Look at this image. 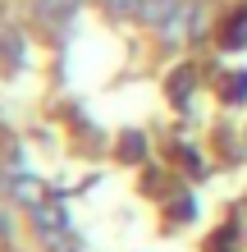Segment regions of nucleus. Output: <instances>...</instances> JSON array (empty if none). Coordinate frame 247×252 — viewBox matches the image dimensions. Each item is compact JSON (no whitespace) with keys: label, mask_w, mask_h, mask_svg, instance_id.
Masks as SVG:
<instances>
[{"label":"nucleus","mask_w":247,"mask_h":252,"mask_svg":"<svg viewBox=\"0 0 247 252\" xmlns=\"http://www.w3.org/2000/svg\"><path fill=\"white\" fill-rule=\"evenodd\" d=\"M32 225H37L41 239H51V234H64L69 229V216H64L60 202H37L32 206Z\"/></svg>","instance_id":"nucleus-1"},{"label":"nucleus","mask_w":247,"mask_h":252,"mask_svg":"<svg viewBox=\"0 0 247 252\" xmlns=\"http://www.w3.org/2000/svg\"><path fill=\"white\" fill-rule=\"evenodd\" d=\"M32 5H37V19H41V23L64 28V23L78 14V5H82V0H32Z\"/></svg>","instance_id":"nucleus-2"},{"label":"nucleus","mask_w":247,"mask_h":252,"mask_svg":"<svg viewBox=\"0 0 247 252\" xmlns=\"http://www.w3.org/2000/svg\"><path fill=\"white\" fill-rule=\"evenodd\" d=\"M179 5H183V0H137V19L151 23V28H165L169 14L179 9Z\"/></svg>","instance_id":"nucleus-3"},{"label":"nucleus","mask_w":247,"mask_h":252,"mask_svg":"<svg viewBox=\"0 0 247 252\" xmlns=\"http://www.w3.org/2000/svg\"><path fill=\"white\" fill-rule=\"evenodd\" d=\"M9 192H14L19 202H27V206L46 202V184H41V179H32V174H14V179H9Z\"/></svg>","instance_id":"nucleus-4"},{"label":"nucleus","mask_w":247,"mask_h":252,"mask_svg":"<svg viewBox=\"0 0 247 252\" xmlns=\"http://www.w3.org/2000/svg\"><path fill=\"white\" fill-rule=\"evenodd\" d=\"M192 87H197V73H192V64H183V69H174V73H169V101H174V106H183Z\"/></svg>","instance_id":"nucleus-5"},{"label":"nucleus","mask_w":247,"mask_h":252,"mask_svg":"<svg viewBox=\"0 0 247 252\" xmlns=\"http://www.w3.org/2000/svg\"><path fill=\"white\" fill-rule=\"evenodd\" d=\"M229 46H234V51L247 46V9H238L234 19L224 23V51H229Z\"/></svg>","instance_id":"nucleus-6"},{"label":"nucleus","mask_w":247,"mask_h":252,"mask_svg":"<svg viewBox=\"0 0 247 252\" xmlns=\"http://www.w3.org/2000/svg\"><path fill=\"white\" fill-rule=\"evenodd\" d=\"M220 96L229 101V106H243V101H247V69L229 73V78H224V92H220Z\"/></svg>","instance_id":"nucleus-7"},{"label":"nucleus","mask_w":247,"mask_h":252,"mask_svg":"<svg viewBox=\"0 0 247 252\" xmlns=\"http://www.w3.org/2000/svg\"><path fill=\"white\" fill-rule=\"evenodd\" d=\"M142 156H147V142H142V133H124V138H119V160L137 165Z\"/></svg>","instance_id":"nucleus-8"},{"label":"nucleus","mask_w":247,"mask_h":252,"mask_svg":"<svg viewBox=\"0 0 247 252\" xmlns=\"http://www.w3.org/2000/svg\"><path fill=\"white\" fill-rule=\"evenodd\" d=\"M0 51H5V69H19L23 64V37L19 32H5V37H0Z\"/></svg>","instance_id":"nucleus-9"},{"label":"nucleus","mask_w":247,"mask_h":252,"mask_svg":"<svg viewBox=\"0 0 247 252\" xmlns=\"http://www.w3.org/2000/svg\"><path fill=\"white\" fill-rule=\"evenodd\" d=\"M106 9L124 19V14H137V0H106Z\"/></svg>","instance_id":"nucleus-10"},{"label":"nucleus","mask_w":247,"mask_h":252,"mask_svg":"<svg viewBox=\"0 0 247 252\" xmlns=\"http://www.w3.org/2000/svg\"><path fill=\"white\" fill-rule=\"evenodd\" d=\"M201 32H206V9H201V5H192V41H197Z\"/></svg>","instance_id":"nucleus-11"},{"label":"nucleus","mask_w":247,"mask_h":252,"mask_svg":"<svg viewBox=\"0 0 247 252\" xmlns=\"http://www.w3.org/2000/svg\"><path fill=\"white\" fill-rule=\"evenodd\" d=\"M174 216H179V220H188V216H197V202H188V197H179V206H174Z\"/></svg>","instance_id":"nucleus-12"}]
</instances>
